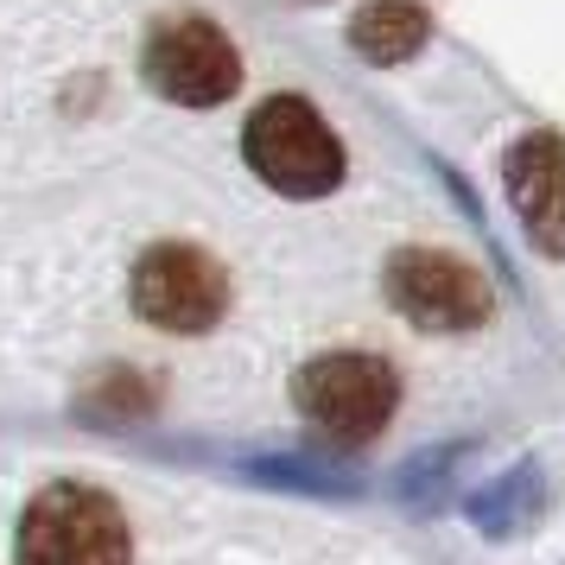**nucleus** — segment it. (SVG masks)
<instances>
[{
  "mask_svg": "<svg viewBox=\"0 0 565 565\" xmlns=\"http://www.w3.org/2000/svg\"><path fill=\"white\" fill-rule=\"evenodd\" d=\"M242 153L255 166L260 184H274L286 198H324L343 184V147L324 128V115L306 96H274L248 115Z\"/></svg>",
  "mask_w": 565,
  "mask_h": 565,
  "instance_id": "obj_1",
  "label": "nucleus"
},
{
  "mask_svg": "<svg viewBox=\"0 0 565 565\" xmlns=\"http://www.w3.org/2000/svg\"><path fill=\"white\" fill-rule=\"evenodd\" d=\"M134 534L128 514L108 502L103 489L83 483H52L32 495L20 521V565H128Z\"/></svg>",
  "mask_w": 565,
  "mask_h": 565,
  "instance_id": "obj_2",
  "label": "nucleus"
},
{
  "mask_svg": "<svg viewBox=\"0 0 565 565\" xmlns=\"http://www.w3.org/2000/svg\"><path fill=\"white\" fill-rule=\"evenodd\" d=\"M292 401L306 413V426H318L337 445H369L375 433H387V419L401 407V375L369 350H337L299 369Z\"/></svg>",
  "mask_w": 565,
  "mask_h": 565,
  "instance_id": "obj_3",
  "label": "nucleus"
},
{
  "mask_svg": "<svg viewBox=\"0 0 565 565\" xmlns=\"http://www.w3.org/2000/svg\"><path fill=\"white\" fill-rule=\"evenodd\" d=\"M382 292L407 324L438 331V337H463L489 318V280L470 260L445 255V248H401V255H387Z\"/></svg>",
  "mask_w": 565,
  "mask_h": 565,
  "instance_id": "obj_4",
  "label": "nucleus"
},
{
  "mask_svg": "<svg viewBox=\"0 0 565 565\" xmlns=\"http://www.w3.org/2000/svg\"><path fill=\"white\" fill-rule=\"evenodd\" d=\"M134 311H140L153 331L198 337L230 311V280H223V267H216L204 248H191V242H159V248H147L140 267H134Z\"/></svg>",
  "mask_w": 565,
  "mask_h": 565,
  "instance_id": "obj_5",
  "label": "nucleus"
},
{
  "mask_svg": "<svg viewBox=\"0 0 565 565\" xmlns=\"http://www.w3.org/2000/svg\"><path fill=\"white\" fill-rule=\"evenodd\" d=\"M147 83L166 103L184 108H216L242 83V57L210 20H166L147 39Z\"/></svg>",
  "mask_w": 565,
  "mask_h": 565,
  "instance_id": "obj_6",
  "label": "nucleus"
},
{
  "mask_svg": "<svg viewBox=\"0 0 565 565\" xmlns=\"http://www.w3.org/2000/svg\"><path fill=\"white\" fill-rule=\"evenodd\" d=\"M502 191L509 210L540 255L565 260V134L534 128L502 153Z\"/></svg>",
  "mask_w": 565,
  "mask_h": 565,
  "instance_id": "obj_7",
  "label": "nucleus"
},
{
  "mask_svg": "<svg viewBox=\"0 0 565 565\" xmlns=\"http://www.w3.org/2000/svg\"><path fill=\"white\" fill-rule=\"evenodd\" d=\"M426 32H433V20H426L419 0H369L350 20V45H356V57L387 71V64H407L426 45Z\"/></svg>",
  "mask_w": 565,
  "mask_h": 565,
  "instance_id": "obj_8",
  "label": "nucleus"
},
{
  "mask_svg": "<svg viewBox=\"0 0 565 565\" xmlns=\"http://www.w3.org/2000/svg\"><path fill=\"white\" fill-rule=\"evenodd\" d=\"M463 514H470V527L489 540H514L527 521L540 514V463L534 458H521L509 463L502 477H489L470 502H463Z\"/></svg>",
  "mask_w": 565,
  "mask_h": 565,
  "instance_id": "obj_9",
  "label": "nucleus"
},
{
  "mask_svg": "<svg viewBox=\"0 0 565 565\" xmlns=\"http://www.w3.org/2000/svg\"><path fill=\"white\" fill-rule=\"evenodd\" d=\"M470 445H426L413 463H401V477H394V495L407 502V509H433L438 495H445V483L458 477V463Z\"/></svg>",
  "mask_w": 565,
  "mask_h": 565,
  "instance_id": "obj_10",
  "label": "nucleus"
}]
</instances>
